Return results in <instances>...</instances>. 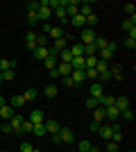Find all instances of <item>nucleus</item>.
I'll return each mask as SVG.
<instances>
[{
    "instance_id": "38",
    "label": "nucleus",
    "mask_w": 136,
    "mask_h": 152,
    "mask_svg": "<svg viewBox=\"0 0 136 152\" xmlns=\"http://www.w3.org/2000/svg\"><path fill=\"white\" fill-rule=\"evenodd\" d=\"M32 129H34V125L30 121H23V125H20V132H27V134H32Z\"/></svg>"
},
{
    "instance_id": "45",
    "label": "nucleus",
    "mask_w": 136,
    "mask_h": 152,
    "mask_svg": "<svg viewBox=\"0 0 136 152\" xmlns=\"http://www.w3.org/2000/svg\"><path fill=\"white\" fill-rule=\"evenodd\" d=\"M97 23V16L95 14H89V16H86V25H95Z\"/></svg>"
},
{
    "instance_id": "39",
    "label": "nucleus",
    "mask_w": 136,
    "mask_h": 152,
    "mask_svg": "<svg viewBox=\"0 0 136 152\" xmlns=\"http://www.w3.org/2000/svg\"><path fill=\"white\" fill-rule=\"evenodd\" d=\"M125 12L129 14L132 18H136V5H132V2H127V5H125Z\"/></svg>"
},
{
    "instance_id": "37",
    "label": "nucleus",
    "mask_w": 136,
    "mask_h": 152,
    "mask_svg": "<svg viewBox=\"0 0 136 152\" xmlns=\"http://www.w3.org/2000/svg\"><path fill=\"white\" fill-rule=\"evenodd\" d=\"M14 77H16V73H14V68H9V70H5V73H2V80H5V82H12Z\"/></svg>"
},
{
    "instance_id": "15",
    "label": "nucleus",
    "mask_w": 136,
    "mask_h": 152,
    "mask_svg": "<svg viewBox=\"0 0 136 152\" xmlns=\"http://www.w3.org/2000/svg\"><path fill=\"white\" fill-rule=\"evenodd\" d=\"M100 95H104V89L100 82H93L91 84V98H100Z\"/></svg>"
},
{
    "instance_id": "31",
    "label": "nucleus",
    "mask_w": 136,
    "mask_h": 152,
    "mask_svg": "<svg viewBox=\"0 0 136 152\" xmlns=\"http://www.w3.org/2000/svg\"><path fill=\"white\" fill-rule=\"evenodd\" d=\"M120 118H123V121H127V123H134V111H132V109H125V111H120Z\"/></svg>"
},
{
    "instance_id": "55",
    "label": "nucleus",
    "mask_w": 136,
    "mask_h": 152,
    "mask_svg": "<svg viewBox=\"0 0 136 152\" xmlns=\"http://www.w3.org/2000/svg\"><path fill=\"white\" fill-rule=\"evenodd\" d=\"M7 102H5V95H0V107H5Z\"/></svg>"
},
{
    "instance_id": "22",
    "label": "nucleus",
    "mask_w": 136,
    "mask_h": 152,
    "mask_svg": "<svg viewBox=\"0 0 136 152\" xmlns=\"http://www.w3.org/2000/svg\"><path fill=\"white\" fill-rule=\"evenodd\" d=\"M57 64H59V59H57V57H52V55H48V57L43 59V66H45V68H48V70L57 68Z\"/></svg>"
},
{
    "instance_id": "23",
    "label": "nucleus",
    "mask_w": 136,
    "mask_h": 152,
    "mask_svg": "<svg viewBox=\"0 0 136 152\" xmlns=\"http://www.w3.org/2000/svg\"><path fill=\"white\" fill-rule=\"evenodd\" d=\"M71 68L73 70H84V57H73L71 59Z\"/></svg>"
},
{
    "instance_id": "29",
    "label": "nucleus",
    "mask_w": 136,
    "mask_h": 152,
    "mask_svg": "<svg viewBox=\"0 0 136 152\" xmlns=\"http://www.w3.org/2000/svg\"><path fill=\"white\" fill-rule=\"evenodd\" d=\"M71 80H73L75 84L84 82V80H86V77H84V70H73V73H71Z\"/></svg>"
},
{
    "instance_id": "50",
    "label": "nucleus",
    "mask_w": 136,
    "mask_h": 152,
    "mask_svg": "<svg viewBox=\"0 0 136 152\" xmlns=\"http://www.w3.org/2000/svg\"><path fill=\"white\" fill-rule=\"evenodd\" d=\"M89 148H91V143H89V141H82V143H79V150H82V152H86Z\"/></svg>"
},
{
    "instance_id": "54",
    "label": "nucleus",
    "mask_w": 136,
    "mask_h": 152,
    "mask_svg": "<svg viewBox=\"0 0 136 152\" xmlns=\"http://www.w3.org/2000/svg\"><path fill=\"white\" fill-rule=\"evenodd\" d=\"M52 143H61V139H59V132L52 134Z\"/></svg>"
},
{
    "instance_id": "59",
    "label": "nucleus",
    "mask_w": 136,
    "mask_h": 152,
    "mask_svg": "<svg viewBox=\"0 0 136 152\" xmlns=\"http://www.w3.org/2000/svg\"><path fill=\"white\" fill-rule=\"evenodd\" d=\"M2 152H7V150H2Z\"/></svg>"
},
{
    "instance_id": "7",
    "label": "nucleus",
    "mask_w": 136,
    "mask_h": 152,
    "mask_svg": "<svg viewBox=\"0 0 136 152\" xmlns=\"http://www.w3.org/2000/svg\"><path fill=\"white\" fill-rule=\"evenodd\" d=\"M23 121H25L23 116H16V114H14V118L9 121V125H12V132H14V134H23V132H20V125H23Z\"/></svg>"
},
{
    "instance_id": "4",
    "label": "nucleus",
    "mask_w": 136,
    "mask_h": 152,
    "mask_svg": "<svg viewBox=\"0 0 136 152\" xmlns=\"http://www.w3.org/2000/svg\"><path fill=\"white\" fill-rule=\"evenodd\" d=\"M27 121L32 123V125H43V121H45V114L41 111V109H34L32 114H30V118Z\"/></svg>"
},
{
    "instance_id": "30",
    "label": "nucleus",
    "mask_w": 136,
    "mask_h": 152,
    "mask_svg": "<svg viewBox=\"0 0 136 152\" xmlns=\"http://www.w3.org/2000/svg\"><path fill=\"white\" fill-rule=\"evenodd\" d=\"M95 70H97V77H100L102 73H107V70H109V64H107V61H100V59H97V64H95Z\"/></svg>"
},
{
    "instance_id": "61",
    "label": "nucleus",
    "mask_w": 136,
    "mask_h": 152,
    "mask_svg": "<svg viewBox=\"0 0 136 152\" xmlns=\"http://www.w3.org/2000/svg\"><path fill=\"white\" fill-rule=\"evenodd\" d=\"M79 152H82V150H79Z\"/></svg>"
},
{
    "instance_id": "2",
    "label": "nucleus",
    "mask_w": 136,
    "mask_h": 152,
    "mask_svg": "<svg viewBox=\"0 0 136 152\" xmlns=\"http://www.w3.org/2000/svg\"><path fill=\"white\" fill-rule=\"evenodd\" d=\"M36 16H39V23H48V18L52 16V9H50V7H45L43 2H41V7L36 9Z\"/></svg>"
},
{
    "instance_id": "42",
    "label": "nucleus",
    "mask_w": 136,
    "mask_h": 152,
    "mask_svg": "<svg viewBox=\"0 0 136 152\" xmlns=\"http://www.w3.org/2000/svg\"><path fill=\"white\" fill-rule=\"evenodd\" d=\"M32 150H34V145L30 141H23V143H20V152H32Z\"/></svg>"
},
{
    "instance_id": "47",
    "label": "nucleus",
    "mask_w": 136,
    "mask_h": 152,
    "mask_svg": "<svg viewBox=\"0 0 136 152\" xmlns=\"http://www.w3.org/2000/svg\"><path fill=\"white\" fill-rule=\"evenodd\" d=\"M100 80H102V82H113V77H111L109 70H107V73H102V75H100Z\"/></svg>"
},
{
    "instance_id": "43",
    "label": "nucleus",
    "mask_w": 136,
    "mask_h": 152,
    "mask_svg": "<svg viewBox=\"0 0 136 152\" xmlns=\"http://www.w3.org/2000/svg\"><path fill=\"white\" fill-rule=\"evenodd\" d=\"M123 43H125V48H129V50H134V48H136V39H129V37H127V39L123 41Z\"/></svg>"
},
{
    "instance_id": "36",
    "label": "nucleus",
    "mask_w": 136,
    "mask_h": 152,
    "mask_svg": "<svg viewBox=\"0 0 136 152\" xmlns=\"http://www.w3.org/2000/svg\"><path fill=\"white\" fill-rule=\"evenodd\" d=\"M32 134H34V136H39V139H41V136H45V127H43V125H34Z\"/></svg>"
},
{
    "instance_id": "17",
    "label": "nucleus",
    "mask_w": 136,
    "mask_h": 152,
    "mask_svg": "<svg viewBox=\"0 0 136 152\" xmlns=\"http://www.w3.org/2000/svg\"><path fill=\"white\" fill-rule=\"evenodd\" d=\"M97 102H100V107H113L116 98H113V95H100V98H97Z\"/></svg>"
},
{
    "instance_id": "11",
    "label": "nucleus",
    "mask_w": 136,
    "mask_h": 152,
    "mask_svg": "<svg viewBox=\"0 0 136 152\" xmlns=\"http://www.w3.org/2000/svg\"><path fill=\"white\" fill-rule=\"evenodd\" d=\"M68 50H71L73 57H84V45H82V43H73V45H68Z\"/></svg>"
},
{
    "instance_id": "1",
    "label": "nucleus",
    "mask_w": 136,
    "mask_h": 152,
    "mask_svg": "<svg viewBox=\"0 0 136 152\" xmlns=\"http://www.w3.org/2000/svg\"><path fill=\"white\" fill-rule=\"evenodd\" d=\"M79 39H82V45H91L95 41V32L91 30V27H84V30L79 32Z\"/></svg>"
},
{
    "instance_id": "51",
    "label": "nucleus",
    "mask_w": 136,
    "mask_h": 152,
    "mask_svg": "<svg viewBox=\"0 0 136 152\" xmlns=\"http://www.w3.org/2000/svg\"><path fill=\"white\" fill-rule=\"evenodd\" d=\"M41 30H43V34H45V37H48V34H50V30H52V25H48V23H43V25H41Z\"/></svg>"
},
{
    "instance_id": "56",
    "label": "nucleus",
    "mask_w": 136,
    "mask_h": 152,
    "mask_svg": "<svg viewBox=\"0 0 136 152\" xmlns=\"http://www.w3.org/2000/svg\"><path fill=\"white\" fill-rule=\"evenodd\" d=\"M86 152H100V150H97L95 145H91V148H89V150H86Z\"/></svg>"
},
{
    "instance_id": "9",
    "label": "nucleus",
    "mask_w": 136,
    "mask_h": 152,
    "mask_svg": "<svg viewBox=\"0 0 136 152\" xmlns=\"http://www.w3.org/2000/svg\"><path fill=\"white\" fill-rule=\"evenodd\" d=\"M68 23H71V25H75V27H82V30H84V27H86V16L77 14V16H73V18H68Z\"/></svg>"
},
{
    "instance_id": "33",
    "label": "nucleus",
    "mask_w": 136,
    "mask_h": 152,
    "mask_svg": "<svg viewBox=\"0 0 136 152\" xmlns=\"http://www.w3.org/2000/svg\"><path fill=\"white\" fill-rule=\"evenodd\" d=\"M36 95H39V91H36V89H27L25 93H23V98H25V102H27V100H34Z\"/></svg>"
},
{
    "instance_id": "24",
    "label": "nucleus",
    "mask_w": 136,
    "mask_h": 152,
    "mask_svg": "<svg viewBox=\"0 0 136 152\" xmlns=\"http://www.w3.org/2000/svg\"><path fill=\"white\" fill-rule=\"evenodd\" d=\"M102 121H104V107L93 109V123H100V125H102Z\"/></svg>"
},
{
    "instance_id": "49",
    "label": "nucleus",
    "mask_w": 136,
    "mask_h": 152,
    "mask_svg": "<svg viewBox=\"0 0 136 152\" xmlns=\"http://www.w3.org/2000/svg\"><path fill=\"white\" fill-rule=\"evenodd\" d=\"M107 152H118V143L109 141V145H107Z\"/></svg>"
},
{
    "instance_id": "18",
    "label": "nucleus",
    "mask_w": 136,
    "mask_h": 152,
    "mask_svg": "<svg viewBox=\"0 0 136 152\" xmlns=\"http://www.w3.org/2000/svg\"><path fill=\"white\" fill-rule=\"evenodd\" d=\"M18 66V61H12V59H0V73H5V70L9 68H16Z\"/></svg>"
},
{
    "instance_id": "34",
    "label": "nucleus",
    "mask_w": 136,
    "mask_h": 152,
    "mask_svg": "<svg viewBox=\"0 0 136 152\" xmlns=\"http://www.w3.org/2000/svg\"><path fill=\"white\" fill-rule=\"evenodd\" d=\"M84 77L86 80H97V70L95 68H84Z\"/></svg>"
},
{
    "instance_id": "44",
    "label": "nucleus",
    "mask_w": 136,
    "mask_h": 152,
    "mask_svg": "<svg viewBox=\"0 0 136 152\" xmlns=\"http://www.w3.org/2000/svg\"><path fill=\"white\" fill-rule=\"evenodd\" d=\"M0 129L5 134H12V125H9V121H2V125H0Z\"/></svg>"
},
{
    "instance_id": "8",
    "label": "nucleus",
    "mask_w": 136,
    "mask_h": 152,
    "mask_svg": "<svg viewBox=\"0 0 136 152\" xmlns=\"http://www.w3.org/2000/svg\"><path fill=\"white\" fill-rule=\"evenodd\" d=\"M113 107L118 111H125V109H129V98H125V95H118L116 102H113Z\"/></svg>"
},
{
    "instance_id": "21",
    "label": "nucleus",
    "mask_w": 136,
    "mask_h": 152,
    "mask_svg": "<svg viewBox=\"0 0 136 152\" xmlns=\"http://www.w3.org/2000/svg\"><path fill=\"white\" fill-rule=\"evenodd\" d=\"M25 45L30 48V50L36 48V34H34V32H27V34H25Z\"/></svg>"
},
{
    "instance_id": "26",
    "label": "nucleus",
    "mask_w": 136,
    "mask_h": 152,
    "mask_svg": "<svg viewBox=\"0 0 136 152\" xmlns=\"http://www.w3.org/2000/svg\"><path fill=\"white\" fill-rule=\"evenodd\" d=\"M97 59H100V61H107V64H109L111 59H113V52H111L109 48H104V50H100V57H97Z\"/></svg>"
},
{
    "instance_id": "28",
    "label": "nucleus",
    "mask_w": 136,
    "mask_h": 152,
    "mask_svg": "<svg viewBox=\"0 0 136 152\" xmlns=\"http://www.w3.org/2000/svg\"><path fill=\"white\" fill-rule=\"evenodd\" d=\"M100 136L102 139H107V141H111V134H113V129H111V125H104V127H100Z\"/></svg>"
},
{
    "instance_id": "48",
    "label": "nucleus",
    "mask_w": 136,
    "mask_h": 152,
    "mask_svg": "<svg viewBox=\"0 0 136 152\" xmlns=\"http://www.w3.org/2000/svg\"><path fill=\"white\" fill-rule=\"evenodd\" d=\"M100 127H102L100 123H91V125H89V129H91L93 134H97V132H100Z\"/></svg>"
},
{
    "instance_id": "46",
    "label": "nucleus",
    "mask_w": 136,
    "mask_h": 152,
    "mask_svg": "<svg viewBox=\"0 0 136 152\" xmlns=\"http://www.w3.org/2000/svg\"><path fill=\"white\" fill-rule=\"evenodd\" d=\"M27 12H36V9H39V7H41V2H27Z\"/></svg>"
},
{
    "instance_id": "27",
    "label": "nucleus",
    "mask_w": 136,
    "mask_h": 152,
    "mask_svg": "<svg viewBox=\"0 0 136 152\" xmlns=\"http://www.w3.org/2000/svg\"><path fill=\"white\" fill-rule=\"evenodd\" d=\"M50 37L57 41V39H64V30H61V25H52V30H50Z\"/></svg>"
},
{
    "instance_id": "12",
    "label": "nucleus",
    "mask_w": 136,
    "mask_h": 152,
    "mask_svg": "<svg viewBox=\"0 0 136 152\" xmlns=\"http://www.w3.org/2000/svg\"><path fill=\"white\" fill-rule=\"evenodd\" d=\"M52 14H55V16L59 18V23H64V25H68V14H66V9H64V7H57V9H55Z\"/></svg>"
},
{
    "instance_id": "52",
    "label": "nucleus",
    "mask_w": 136,
    "mask_h": 152,
    "mask_svg": "<svg viewBox=\"0 0 136 152\" xmlns=\"http://www.w3.org/2000/svg\"><path fill=\"white\" fill-rule=\"evenodd\" d=\"M50 77H52V80H57V77H61V75H59L57 68H52V70H50Z\"/></svg>"
},
{
    "instance_id": "40",
    "label": "nucleus",
    "mask_w": 136,
    "mask_h": 152,
    "mask_svg": "<svg viewBox=\"0 0 136 152\" xmlns=\"http://www.w3.org/2000/svg\"><path fill=\"white\" fill-rule=\"evenodd\" d=\"M36 45H43V48H48V37H45V34H36Z\"/></svg>"
},
{
    "instance_id": "3",
    "label": "nucleus",
    "mask_w": 136,
    "mask_h": 152,
    "mask_svg": "<svg viewBox=\"0 0 136 152\" xmlns=\"http://www.w3.org/2000/svg\"><path fill=\"white\" fill-rule=\"evenodd\" d=\"M64 9H66V14H68V18H73V16H77V14H79V2H77V0H68Z\"/></svg>"
},
{
    "instance_id": "16",
    "label": "nucleus",
    "mask_w": 136,
    "mask_h": 152,
    "mask_svg": "<svg viewBox=\"0 0 136 152\" xmlns=\"http://www.w3.org/2000/svg\"><path fill=\"white\" fill-rule=\"evenodd\" d=\"M43 95H45V98H57V95H59L57 84H48V86L43 89Z\"/></svg>"
},
{
    "instance_id": "25",
    "label": "nucleus",
    "mask_w": 136,
    "mask_h": 152,
    "mask_svg": "<svg viewBox=\"0 0 136 152\" xmlns=\"http://www.w3.org/2000/svg\"><path fill=\"white\" fill-rule=\"evenodd\" d=\"M57 59H61V61H59V64H71L73 55H71V50L66 48V50H61V52H59V55H57Z\"/></svg>"
},
{
    "instance_id": "53",
    "label": "nucleus",
    "mask_w": 136,
    "mask_h": 152,
    "mask_svg": "<svg viewBox=\"0 0 136 152\" xmlns=\"http://www.w3.org/2000/svg\"><path fill=\"white\" fill-rule=\"evenodd\" d=\"M64 84H66V86H75V82H73L71 77H64Z\"/></svg>"
},
{
    "instance_id": "13",
    "label": "nucleus",
    "mask_w": 136,
    "mask_h": 152,
    "mask_svg": "<svg viewBox=\"0 0 136 152\" xmlns=\"http://www.w3.org/2000/svg\"><path fill=\"white\" fill-rule=\"evenodd\" d=\"M0 118H2V121H12V118H14V109L9 107V104L0 107Z\"/></svg>"
},
{
    "instance_id": "41",
    "label": "nucleus",
    "mask_w": 136,
    "mask_h": 152,
    "mask_svg": "<svg viewBox=\"0 0 136 152\" xmlns=\"http://www.w3.org/2000/svg\"><path fill=\"white\" fill-rule=\"evenodd\" d=\"M27 20H30V25H36V23H39V16H36V12H27Z\"/></svg>"
},
{
    "instance_id": "20",
    "label": "nucleus",
    "mask_w": 136,
    "mask_h": 152,
    "mask_svg": "<svg viewBox=\"0 0 136 152\" xmlns=\"http://www.w3.org/2000/svg\"><path fill=\"white\" fill-rule=\"evenodd\" d=\"M57 70H59V75H61V77H71V73H73L71 64H57Z\"/></svg>"
},
{
    "instance_id": "58",
    "label": "nucleus",
    "mask_w": 136,
    "mask_h": 152,
    "mask_svg": "<svg viewBox=\"0 0 136 152\" xmlns=\"http://www.w3.org/2000/svg\"><path fill=\"white\" fill-rule=\"evenodd\" d=\"M0 82H2V73H0Z\"/></svg>"
},
{
    "instance_id": "57",
    "label": "nucleus",
    "mask_w": 136,
    "mask_h": 152,
    "mask_svg": "<svg viewBox=\"0 0 136 152\" xmlns=\"http://www.w3.org/2000/svg\"><path fill=\"white\" fill-rule=\"evenodd\" d=\"M32 152H41V150H36V148H34V150H32Z\"/></svg>"
},
{
    "instance_id": "32",
    "label": "nucleus",
    "mask_w": 136,
    "mask_h": 152,
    "mask_svg": "<svg viewBox=\"0 0 136 152\" xmlns=\"http://www.w3.org/2000/svg\"><path fill=\"white\" fill-rule=\"evenodd\" d=\"M79 14H82V16H89V14H93V5H91V2L79 5Z\"/></svg>"
},
{
    "instance_id": "10",
    "label": "nucleus",
    "mask_w": 136,
    "mask_h": 152,
    "mask_svg": "<svg viewBox=\"0 0 136 152\" xmlns=\"http://www.w3.org/2000/svg\"><path fill=\"white\" fill-rule=\"evenodd\" d=\"M43 127H45V134H57L59 132V123L57 121H43Z\"/></svg>"
},
{
    "instance_id": "14",
    "label": "nucleus",
    "mask_w": 136,
    "mask_h": 152,
    "mask_svg": "<svg viewBox=\"0 0 136 152\" xmlns=\"http://www.w3.org/2000/svg\"><path fill=\"white\" fill-rule=\"evenodd\" d=\"M32 55L39 59V61H43V59L48 57V48H43V45H36V48L32 50Z\"/></svg>"
},
{
    "instance_id": "6",
    "label": "nucleus",
    "mask_w": 136,
    "mask_h": 152,
    "mask_svg": "<svg viewBox=\"0 0 136 152\" xmlns=\"http://www.w3.org/2000/svg\"><path fill=\"white\" fill-rule=\"evenodd\" d=\"M104 118H109L111 123H118V118H120V111H118L116 107H104Z\"/></svg>"
},
{
    "instance_id": "35",
    "label": "nucleus",
    "mask_w": 136,
    "mask_h": 152,
    "mask_svg": "<svg viewBox=\"0 0 136 152\" xmlns=\"http://www.w3.org/2000/svg\"><path fill=\"white\" fill-rule=\"evenodd\" d=\"M89 109H97L100 107V102H97V98H86V102H84Z\"/></svg>"
},
{
    "instance_id": "5",
    "label": "nucleus",
    "mask_w": 136,
    "mask_h": 152,
    "mask_svg": "<svg viewBox=\"0 0 136 152\" xmlns=\"http://www.w3.org/2000/svg\"><path fill=\"white\" fill-rule=\"evenodd\" d=\"M59 139L64 141V143H75V134H73L68 127H61V129H59Z\"/></svg>"
},
{
    "instance_id": "60",
    "label": "nucleus",
    "mask_w": 136,
    "mask_h": 152,
    "mask_svg": "<svg viewBox=\"0 0 136 152\" xmlns=\"http://www.w3.org/2000/svg\"><path fill=\"white\" fill-rule=\"evenodd\" d=\"M132 152H134V150H132Z\"/></svg>"
},
{
    "instance_id": "19",
    "label": "nucleus",
    "mask_w": 136,
    "mask_h": 152,
    "mask_svg": "<svg viewBox=\"0 0 136 152\" xmlns=\"http://www.w3.org/2000/svg\"><path fill=\"white\" fill-rule=\"evenodd\" d=\"M25 104V98L23 95H12V100H9V107L12 109H18V107H23Z\"/></svg>"
}]
</instances>
